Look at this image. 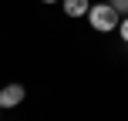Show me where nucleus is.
I'll return each instance as SVG.
<instances>
[{"instance_id":"obj_1","label":"nucleus","mask_w":128,"mask_h":121,"mask_svg":"<svg viewBox=\"0 0 128 121\" xmlns=\"http://www.w3.org/2000/svg\"><path fill=\"white\" fill-rule=\"evenodd\" d=\"M88 20H91L94 30L108 34V30H115V27H118V10H115L111 3H94V7L88 10Z\"/></svg>"},{"instance_id":"obj_2","label":"nucleus","mask_w":128,"mask_h":121,"mask_svg":"<svg viewBox=\"0 0 128 121\" xmlns=\"http://www.w3.org/2000/svg\"><path fill=\"white\" fill-rule=\"evenodd\" d=\"M20 101H24V88H20V84H7V88H0V108H17Z\"/></svg>"},{"instance_id":"obj_3","label":"nucleus","mask_w":128,"mask_h":121,"mask_svg":"<svg viewBox=\"0 0 128 121\" xmlns=\"http://www.w3.org/2000/svg\"><path fill=\"white\" fill-rule=\"evenodd\" d=\"M88 10H91L88 0H64V13H68V17H84Z\"/></svg>"},{"instance_id":"obj_4","label":"nucleus","mask_w":128,"mask_h":121,"mask_svg":"<svg viewBox=\"0 0 128 121\" xmlns=\"http://www.w3.org/2000/svg\"><path fill=\"white\" fill-rule=\"evenodd\" d=\"M118 30H122V37H125V44H128V17L122 20V24H118Z\"/></svg>"},{"instance_id":"obj_5","label":"nucleus","mask_w":128,"mask_h":121,"mask_svg":"<svg viewBox=\"0 0 128 121\" xmlns=\"http://www.w3.org/2000/svg\"><path fill=\"white\" fill-rule=\"evenodd\" d=\"M111 7L115 10H128V0H111Z\"/></svg>"},{"instance_id":"obj_6","label":"nucleus","mask_w":128,"mask_h":121,"mask_svg":"<svg viewBox=\"0 0 128 121\" xmlns=\"http://www.w3.org/2000/svg\"><path fill=\"white\" fill-rule=\"evenodd\" d=\"M40 3H54V0H40Z\"/></svg>"},{"instance_id":"obj_7","label":"nucleus","mask_w":128,"mask_h":121,"mask_svg":"<svg viewBox=\"0 0 128 121\" xmlns=\"http://www.w3.org/2000/svg\"><path fill=\"white\" fill-rule=\"evenodd\" d=\"M0 111H4V108H0Z\"/></svg>"}]
</instances>
